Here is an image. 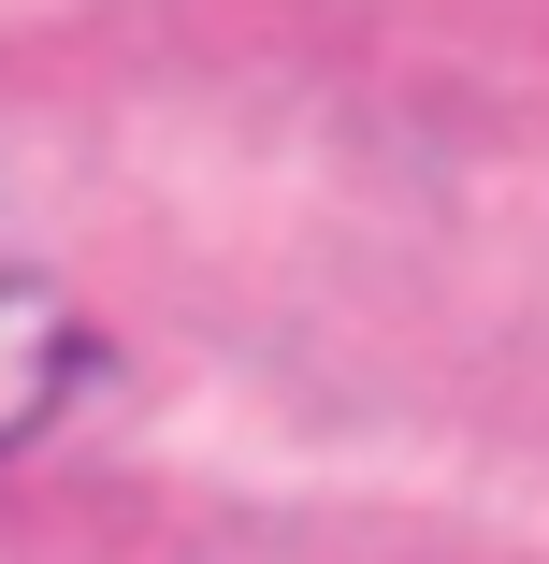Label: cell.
<instances>
[{"instance_id": "cell-1", "label": "cell", "mask_w": 549, "mask_h": 564, "mask_svg": "<svg viewBox=\"0 0 549 564\" xmlns=\"http://www.w3.org/2000/svg\"><path fill=\"white\" fill-rule=\"evenodd\" d=\"M73 391H87V318L44 275H0V448H30Z\"/></svg>"}]
</instances>
